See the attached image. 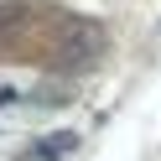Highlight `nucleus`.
I'll use <instances>...</instances> for the list:
<instances>
[{"mask_svg": "<svg viewBox=\"0 0 161 161\" xmlns=\"http://www.w3.org/2000/svg\"><path fill=\"white\" fill-rule=\"evenodd\" d=\"M68 151H78V130H52L42 146H31L21 161H63Z\"/></svg>", "mask_w": 161, "mask_h": 161, "instance_id": "nucleus-1", "label": "nucleus"}]
</instances>
